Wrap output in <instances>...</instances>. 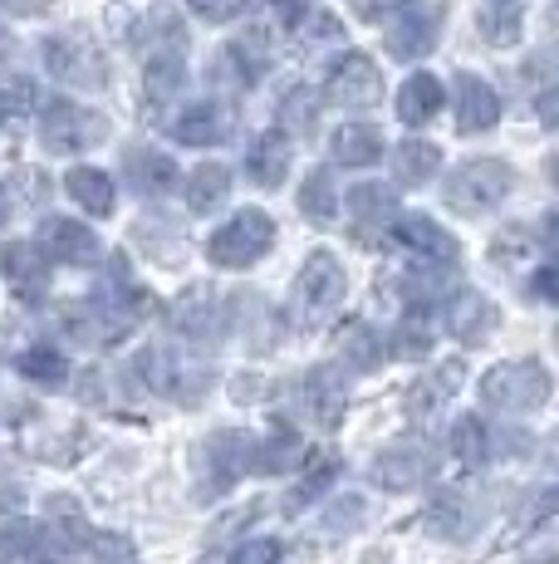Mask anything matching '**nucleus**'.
Masks as SVG:
<instances>
[{
    "label": "nucleus",
    "instance_id": "obj_26",
    "mask_svg": "<svg viewBox=\"0 0 559 564\" xmlns=\"http://www.w3.org/2000/svg\"><path fill=\"white\" fill-rule=\"evenodd\" d=\"M383 133L373 123H343L335 128V138H329V158L339 162V167H373V162H383Z\"/></svg>",
    "mask_w": 559,
    "mask_h": 564
},
{
    "label": "nucleus",
    "instance_id": "obj_44",
    "mask_svg": "<svg viewBox=\"0 0 559 564\" xmlns=\"http://www.w3.org/2000/svg\"><path fill=\"white\" fill-rule=\"evenodd\" d=\"M226 564H280V540H245Z\"/></svg>",
    "mask_w": 559,
    "mask_h": 564
},
{
    "label": "nucleus",
    "instance_id": "obj_14",
    "mask_svg": "<svg viewBox=\"0 0 559 564\" xmlns=\"http://www.w3.org/2000/svg\"><path fill=\"white\" fill-rule=\"evenodd\" d=\"M437 45V10L423 0H397L388 20V54L393 59H423Z\"/></svg>",
    "mask_w": 559,
    "mask_h": 564
},
{
    "label": "nucleus",
    "instance_id": "obj_3",
    "mask_svg": "<svg viewBox=\"0 0 559 564\" xmlns=\"http://www.w3.org/2000/svg\"><path fill=\"white\" fill-rule=\"evenodd\" d=\"M271 246H275L271 212L245 206V212H235L231 221H221L217 231H211L207 260H211V265H221V270H245V265H255V260H265Z\"/></svg>",
    "mask_w": 559,
    "mask_h": 564
},
{
    "label": "nucleus",
    "instance_id": "obj_4",
    "mask_svg": "<svg viewBox=\"0 0 559 564\" xmlns=\"http://www.w3.org/2000/svg\"><path fill=\"white\" fill-rule=\"evenodd\" d=\"M109 138V118L89 104H74V99H50L40 108V148L45 153H84V148H99Z\"/></svg>",
    "mask_w": 559,
    "mask_h": 564
},
{
    "label": "nucleus",
    "instance_id": "obj_22",
    "mask_svg": "<svg viewBox=\"0 0 559 564\" xmlns=\"http://www.w3.org/2000/svg\"><path fill=\"white\" fill-rule=\"evenodd\" d=\"M123 177H128V192H138V197H167L182 172H177V162L167 153H157V148H128Z\"/></svg>",
    "mask_w": 559,
    "mask_h": 564
},
{
    "label": "nucleus",
    "instance_id": "obj_21",
    "mask_svg": "<svg viewBox=\"0 0 559 564\" xmlns=\"http://www.w3.org/2000/svg\"><path fill=\"white\" fill-rule=\"evenodd\" d=\"M457 128L461 133H486L501 123V94L481 74H457Z\"/></svg>",
    "mask_w": 559,
    "mask_h": 564
},
{
    "label": "nucleus",
    "instance_id": "obj_24",
    "mask_svg": "<svg viewBox=\"0 0 559 564\" xmlns=\"http://www.w3.org/2000/svg\"><path fill=\"white\" fill-rule=\"evenodd\" d=\"M442 99H447L442 79H437V74H427V69H417V74H407V79H403L393 108H397V118H403L407 128H427L437 113H442Z\"/></svg>",
    "mask_w": 559,
    "mask_h": 564
},
{
    "label": "nucleus",
    "instance_id": "obj_12",
    "mask_svg": "<svg viewBox=\"0 0 559 564\" xmlns=\"http://www.w3.org/2000/svg\"><path fill=\"white\" fill-rule=\"evenodd\" d=\"M167 324H172L177 339L201 344V339H211L217 329H226V300L211 285H187L167 305Z\"/></svg>",
    "mask_w": 559,
    "mask_h": 564
},
{
    "label": "nucleus",
    "instance_id": "obj_2",
    "mask_svg": "<svg viewBox=\"0 0 559 564\" xmlns=\"http://www.w3.org/2000/svg\"><path fill=\"white\" fill-rule=\"evenodd\" d=\"M515 192V167L501 158H467L447 172L442 202L457 216H486Z\"/></svg>",
    "mask_w": 559,
    "mask_h": 564
},
{
    "label": "nucleus",
    "instance_id": "obj_28",
    "mask_svg": "<svg viewBox=\"0 0 559 564\" xmlns=\"http://www.w3.org/2000/svg\"><path fill=\"white\" fill-rule=\"evenodd\" d=\"M457 388H461V364L447 359L442 368H432L427 378H417V383L407 388V412H413V417H432V412H442V403H451Z\"/></svg>",
    "mask_w": 559,
    "mask_h": 564
},
{
    "label": "nucleus",
    "instance_id": "obj_40",
    "mask_svg": "<svg viewBox=\"0 0 559 564\" xmlns=\"http://www.w3.org/2000/svg\"><path fill=\"white\" fill-rule=\"evenodd\" d=\"M315 94L309 89H289V99L280 104V123L295 128V133H305V128H315Z\"/></svg>",
    "mask_w": 559,
    "mask_h": 564
},
{
    "label": "nucleus",
    "instance_id": "obj_48",
    "mask_svg": "<svg viewBox=\"0 0 559 564\" xmlns=\"http://www.w3.org/2000/svg\"><path fill=\"white\" fill-rule=\"evenodd\" d=\"M10 54H15V40H10V30H0V64H6Z\"/></svg>",
    "mask_w": 559,
    "mask_h": 564
},
{
    "label": "nucleus",
    "instance_id": "obj_19",
    "mask_svg": "<svg viewBox=\"0 0 559 564\" xmlns=\"http://www.w3.org/2000/svg\"><path fill=\"white\" fill-rule=\"evenodd\" d=\"M201 457H207V491H226L235 476L255 471V437H245V432H217V437H207Z\"/></svg>",
    "mask_w": 559,
    "mask_h": 564
},
{
    "label": "nucleus",
    "instance_id": "obj_8",
    "mask_svg": "<svg viewBox=\"0 0 559 564\" xmlns=\"http://www.w3.org/2000/svg\"><path fill=\"white\" fill-rule=\"evenodd\" d=\"M35 246L50 265L64 270H89L103 260V241L89 231V221H74V216H45L35 231Z\"/></svg>",
    "mask_w": 559,
    "mask_h": 564
},
{
    "label": "nucleus",
    "instance_id": "obj_39",
    "mask_svg": "<svg viewBox=\"0 0 559 564\" xmlns=\"http://www.w3.org/2000/svg\"><path fill=\"white\" fill-rule=\"evenodd\" d=\"M35 108H40L35 79H25V74H10V79H0V123H15V118L35 113Z\"/></svg>",
    "mask_w": 559,
    "mask_h": 564
},
{
    "label": "nucleus",
    "instance_id": "obj_41",
    "mask_svg": "<svg viewBox=\"0 0 559 564\" xmlns=\"http://www.w3.org/2000/svg\"><path fill=\"white\" fill-rule=\"evenodd\" d=\"M187 10L197 20H207V25H231V20H241L251 10V0H187Z\"/></svg>",
    "mask_w": 559,
    "mask_h": 564
},
{
    "label": "nucleus",
    "instance_id": "obj_42",
    "mask_svg": "<svg viewBox=\"0 0 559 564\" xmlns=\"http://www.w3.org/2000/svg\"><path fill=\"white\" fill-rule=\"evenodd\" d=\"M388 354H397V359H427V354H432V339H427L423 324H397Z\"/></svg>",
    "mask_w": 559,
    "mask_h": 564
},
{
    "label": "nucleus",
    "instance_id": "obj_1",
    "mask_svg": "<svg viewBox=\"0 0 559 564\" xmlns=\"http://www.w3.org/2000/svg\"><path fill=\"white\" fill-rule=\"evenodd\" d=\"M555 378L540 359H505L481 373V408L511 412V417H530L550 403Z\"/></svg>",
    "mask_w": 559,
    "mask_h": 564
},
{
    "label": "nucleus",
    "instance_id": "obj_35",
    "mask_svg": "<svg viewBox=\"0 0 559 564\" xmlns=\"http://www.w3.org/2000/svg\"><path fill=\"white\" fill-rule=\"evenodd\" d=\"M15 373L30 378L35 388H64L69 383V359L59 349H50V344H35V349H25L15 359Z\"/></svg>",
    "mask_w": 559,
    "mask_h": 564
},
{
    "label": "nucleus",
    "instance_id": "obj_11",
    "mask_svg": "<svg viewBox=\"0 0 559 564\" xmlns=\"http://www.w3.org/2000/svg\"><path fill=\"white\" fill-rule=\"evenodd\" d=\"M325 94H329V104H339V108H373L383 99V74L369 54L349 50V54H339L335 69H329Z\"/></svg>",
    "mask_w": 559,
    "mask_h": 564
},
{
    "label": "nucleus",
    "instance_id": "obj_34",
    "mask_svg": "<svg viewBox=\"0 0 559 564\" xmlns=\"http://www.w3.org/2000/svg\"><path fill=\"white\" fill-rule=\"evenodd\" d=\"M143 89H147V104H172L182 89H187V64H182L177 50H172V54L163 50V54H153V59H147Z\"/></svg>",
    "mask_w": 559,
    "mask_h": 564
},
{
    "label": "nucleus",
    "instance_id": "obj_33",
    "mask_svg": "<svg viewBox=\"0 0 559 564\" xmlns=\"http://www.w3.org/2000/svg\"><path fill=\"white\" fill-rule=\"evenodd\" d=\"M447 452L467 466H481L496 457V437H491V427L481 417H457L447 432Z\"/></svg>",
    "mask_w": 559,
    "mask_h": 564
},
{
    "label": "nucleus",
    "instance_id": "obj_25",
    "mask_svg": "<svg viewBox=\"0 0 559 564\" xmlns=\"http://www.w3.org/2000/svg\"><path fill=\"white\" fill-rule=\"evenodd\" d=\"M442 172V148L427 143V138H403L393 148V182L397 187H427Z\"/></svg>",
    "mask_w": 559,
    "mask_h": 564
},
{
    "label": "nucleus",
    "instance_id": "obj_9",
    "mask_svg": "<svg viewBox=\"0 0 559 564\" xmlns=\"http://www.w3.org/2000/svg\"><path fill=\"white\" fill-rule=\"evenodd\" d=\"M0 564H74L45 520H0Z\"/></svg>",
    "mask_w": 559,
    "mask_h": 564
},
{
    "label": "nucleus",
    "instance_id": "obj_27",
    "mask_svg": "<svg viewBox=\"0 0 559 564\" xmlns=\"http://www.w3.org/2000/svg\"><path fill=\"white\" fill-rule=\"evenodd\" d=\"M339 359L349 373H373V368H383V359H388V344H383V334L373 324L353 319L339 334Z\"/></svg>",
    "mask_w": 559,
    "mask_h": 564
},
{
    "label": "nucleus",
    "instance_id": "obj_13",
    "mask_svg": "<svg viewBox=\"0 0 559 564\" xmlns=\"http://www.w3.org/2000/svg\"><path fill=\"white\" fill-rule=\"evenodd\" d=\"M143 368L153 373V388L177 403H197L201 393L211 388V368H201L197 359H187L182 349H147Z\"/></svg>",
    "mask_w": 559,
    "mask_h": 564
},
{
    "label": "nucleus",
    "instance_id": "obj_32",
    "mask_svg": "<svg viewBox=\"0 0 559 564\" xmlns=\"http://www.w3.org/2000/svg\"><path fill=\"white\" fill-rule=\"evenodd\" d=\"M221 64H226V74H231L241 89H255V84H261V74L271 69L265 35H245V40H235V45H226L221 50Z\"/></svg>",
    "mask_w": 559,
    "mask_h": 564
},
{
    "label": "nucleus",
    "instance_id": "obj_5",
    "mask_svg": "<svg viewBox=\"0 0 559 564\" xmlns=\"http://www.w3.org/2000/svg\"><path fill=\"white\" fill-rule=\"evenodd\" d=\"M343 295H349V275H343L339 256L335 251H315L299 265L295 275V319L299 324H325L335 319V310L343 305Z\"/></svg>",
    "mask_w": 559,
    "mask_h": 564
},
{
    "label": "nucleus",
    "instance_id": "obj_36",
    "mask_svg": "<svg viewBox=\"0 0 559 564\" xmlns=\"http://www.w3.org/2000/svg\"><path fill=\"white\" fill-rule=\"evenodd\" d=\"M295 462H305V442H299L295 427H275L271 437H255V471L275 476Z\"/></svg>",
    "mask_w": 559,
    "mask_h": 564
},
{
    "label": "nucleus",
    "instance_id": "obj_10",
    "mask_svg": "<svg viewBox=\"0 0 559 564\" xmlns=\"http://www.w3.org/2000/svg\"><path fill=\"white\" fill-rule=\"evenodd\" d=\"M295 408L315 427L335 432L343 422V408H349V378H339V368H309L295 388Z\"/></svg>",
    "mask_w": 559,
    "mask_h": 564
},
{
    "label": "nucleus",
    "instance_id": "obj_17",
    "mask_svg": "<svg viewBox=\"0 0 559 564\" xmlns=\"http://www.w3.org/2000/svg\"><path fill=\"white\" fill-rule=\"evenodd\" d=\"M437 314H442V329L461 344H481L501 319L496 305H491L481 290H451L442 305H437Z\"/></svg>",
    "mask_w": 559,
    "mask_h": 564
},
{
    "label": "nucleus",
    "instance_id": "obj_23",
    "mask_svg": "<svg viewBox=\"0 0 559 564\" xmlns=\"http://www.w3.org/2000/svg\"><path fill=\"white\" fill-rule=\"evenodd\" d=\"M289 162H295V148H289V133H280V128H271V133H261L251 148H245V177H251L255 187L275 192L280 182H285Z\"/></svg>",
    "mask_w": 559,
    "mask_h": 564
},
{
    "label": "nucleus",
    "instance_id": "obj_47",
    "mask_svg": "<svg viewBox=\"0 0 559 564\" xmlns=\"http://www.w3.org/2000/svg\"><path fill=\"white\" fill-rule=\"evenodd\" d=\"M535 295H540V305H550L555 300V265H545L540 275H535Z\"/></svg>",
    "mask_w": 559,
    "mask_h": 564
},
{
    "label": "nucleus",
    "instance_id": "obj_7",
    "mask_svg": "<svg viewBox=\"0 0 559 564\" xmlns=\"http://www.w3.org/2000/svg\"><path fill=\"white\" fill-rule=\"evenodd\" d=\"M437 462L442 457H437V447L427 437H403L373 457L369 476H373V486H383V491H413V486L432 481Z\"/></svg>",
    "mask_w": 559,
    "mask_h": 564
},
{
    "label": "nucleus",
    "instance_id": "obj_15",
    "mask_svg": "<svg viewBox=\"0 0 559 564\" xmlns=\"http://www.w3.org/2000/svg\"><path fill=\"white\" fill-rule=\"evenodd\" d=\"M50 260L40 256L35 241H10L0 246V275H6V285L15 290L25 305H40V300L50 295Z\"/></svg>",
    "mask_w": 559,
    "mask_h": 564
},
{
    "label": "nucleus",
    "instance_id": "obj_45",
    "mask_svg": "<svg viewBox=\"0 0 559 564\" xmlns=\"http://www.w3.org/2000/svg\"><path fill=\"white\" fill-rule=\"evenodd\" d=\"M50 6H55V0H0V15H20V20H30V15H45Z\"/></svg>",
    "mask_w": 559,
    "mask_h": 564
},
{
    "label": "nucleus",
    "instance_id": "obj_30",
    "mask_svg": "<svg viewBox=\"0 0 559 564\" xmlns=\"http://www.w3.org/2000/svg\"><path fill=\"white\" fill-rule=\"evenodd\" d=\"M182 197L197 216L217 212V206L231 197V167H221V162H201V167L187 172V182H182Z\"/></svg>",
    "mask_w": 559,
    "mask_h": 564
},
{
    "label": "nucleus",
    "instance_id": "obj_16",
    "mask_svg": "<svg viewBox=\"0 0 559 564\" xmlns=\"http://www.w3.org/2000/svg\"><path fill=\"white\" fill-rule=\"evenodd\" d=\"M388 236L403 251H413V256H427V260H457L461 256V246H457V236L447 231L442 221H432V216H423V212H397L393 221H388Z\"/></svg>",
    "mask_w": 559,
    "mask_h": 564
},
{
    "label": "nucleus",
    "instance_id": "obj_37",
    "mask_svg": "<svg viewBox=\"0 0 559 564\" xmlns=\"http://www.w3.org/2000/svg\"><path fill=\"white\" fill-rule=\"evenodd\" d=\"M299 212H305L315 226H329L339 216V192H335V177H329L325 167H315L305 182H299Z\"/></svg>",
    "mask_w": 559,
    "mask_h": 564
},
{
    "label": "nucleus",
    "instance_id": "obj_38",
    "mask_svg": "<svg viewBox=\"0 0 559 564\" xmlns=\"http://www.w3.org/2000/svg\"><path fill=\"white\" fill-rule=\"evenodd\" d=\"M481 35L491 45H515L520 40V0H481Z\"/></svg>",
    "mask_w": 559,
    "mask_h": 564
},
{
    "label": "nucleus",
    "instance_id": "obj_49",
    "mask_svg": "<svg viewBox=\"0 0 559 564\" xmlns=\"http://www.w3.org/2000/svg\"><path fill=\"white\" fill-rule=\"evenodd\" d=\"M6 216H10V202H6V187H0V226H6Z\"/></svg>",
    "mask_w": 559,
    "mask_h": 564
},
{
    "label": "nucleus",
    "instance_id": "obj_20",
    "mask_svg": "<svg viewBox=\"0 0 559 564\" xmlns=\"http://www.w3.org/2000/svg\"><path fill=\"white\" fill-rule=\"evenodd\" d=\"M349 216H353V236L373 241L379 231H388V221L397 216V187L393 182H359L349 192Z\"/></svg>",
    "mask_w": 559,
    "mask_h": 564
},
{
    "label": "nucleus",
    "instance_id": "obj_6",
    "mask_svg": "<svg viewBox=\"0 0 559 564\" xmlns=\"http://www.w3.org/2000/svg\"><path fill=\"white\" fill-rule=\"evenodd\" d=\"M45 69H50V79L69 84V89H103V84H109L103 50L84 35H50L45 40Z\"/></svg>",
    "mask_w": 559,
    "mask_h": 564
},
{
    "label": "nucleus",
    "instance_id": "obj_46",
    "mask_svg": "<svg viewBox=\"0 0 559 564\" xmlns=\"http://www.w3.org/2000/svg\"><path fill=\"white\" fill-rule=\"evenodd\" d=\"M271 6H275V15H280V20H285V30H289V25H295V20H299V15H305V10H309V6H305V0H271Z\"/></svg>",
    "mask_w": 559,
    "mask_h": 564
},
{
    "label": "nucleus",
    "instance_id": "obj_31",
    "mask_svg": "<svg viewBox=\"0 0 559 564\" xmlns=\"http://www.w3.org/2000/svg\"><path fill=\"white\" fill-rule=\"evenodd\" d=\"M74 564H138V545L118 530H99L89 525L74 540Z\"/></svg>",
    "mask_w": 559,
    "mask_h": 564
},
{
    "label": "nucleus",
    "instance_id": "obj_18",
    "mask_svg": "<svg viewBox=\"0 0 559 564\" xmlns=\"http://www.w3.org/2000/svg\"><path fill=\"white\" fill-rule=\"evenodd\" d=\"M231 128H235V118L221 99L187 104L177 118H172V138H177L182 148H217V143L231 138Z\"/></svg>",
    "mask_w": 559,
    "mask_h": 564
},
{
    "label": "nucleus",
    "instance_id": "obj_29",
    "mask_svg": "<svg viewBox=\"0 0 559 564\" xmlns=\"http://www.w3.org/2000/svg\"><path fill=\"white\" fill-rule=\"evenodd\" d=\"M64 192L74 197V206H84L89 216H109L118 202V187L103 167H69L64 172Z\"/></svg>",
    "mask_w": 559,
    "mask_h": 564
},
{
    "label": "nucleus",
    "instance_id": "obj_43",
    "mask_svg": "<svg viewBox=\"0 0 559 564\" xmlns=\"http://www.w3.org/2000/svg\"><path fill=\"white\" fill-rule=\"evenodd\" d=\"M335 471H339V462H309V476L295 486V506L319 501V491H325V486L335 481Z\"/></svg>",
    "mask_w": 559,
    "mask_h": 564
}]
</instances>
